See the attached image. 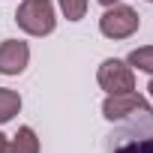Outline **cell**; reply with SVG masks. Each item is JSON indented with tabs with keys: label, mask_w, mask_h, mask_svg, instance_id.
I'll list each match as a JSON object with an SVG mask.
<instances>
[{
	"label": "cell",
	"mask_w": 153,
	"mask_h": 153,
	"mask_svg": "<svg viewBox=\"0 0 153 153\" xmlns=\"http://www.w3.org/2000/svg\"><path fill=\"white\" fill-rule=\"evenodd\" d=\"M102 117H105L108 123H129V126L150 123V126H153V108H150V102H147L141 93H135V90L105 96V102H102Z\"/></svg>",
	"instance_id": "obj_1"
},
{
	"label": "cell",
	"mask_w": 153,
	"mask_h": 153,
	"mask_svg": "<svg viewBox=\"0 0 153 153\" xmlns=\"http://www.w3.org/2000/svg\"><path fill=\"white\" fill-rule=\"evenodd\" d=\"M15 24L30 36H48L57 27V12L51 0H24L15 12Z\"/></svg>",
	"instance_id": "obj_2"
},
{
	"label": "cell",
	"mask_w": 153,
	"mask_h": 153,
	"mask_svg": "<svg viewBox=\"0 0 153 153\" xmlns=\"http://www.w3.org/2000/svg\"><path fill=\"white\" fill-rule=\"evenodd\" d=\"M138 24H141V15H138L132 6H126V3L105 6V12H102V18H99V30H102V36H108V39H129V36L138 30Z\"/></svg>",
	"instance_id": "obj_3"
},
{
	"label": "cell",
	"mask_w": 153,
	"mask_h": 153,
	"mask_svg": "<svg viewBox=\"0 0 153 153\" xmlns=\"http://www.w3.org/2000/svg\"><path fill=\"white\" fill-rule=\"evenodd\" d=\"M96 81L108 96L111 93H129V90H135V72L126 60L108 57V60H102V66L96 72Z\"/></svg>",
	"instance_id": "obj_4"
},
{
	"label": "cell",
	"mask_w": 153,
	"mask_h": 153,
	"mask_svg": "<svg viewBox=\"0 0 153 153\" xmlns=\"http://www.w3.org/2000/svg\"><path fill=\"white\" fill-rule=\"evenodd\" d=\"M30 63V48L21 39L0 42V75H21Z\"/></svg>",
	"instance_id": "obj_5"
},
{
	"label": "cell",
	"mask_w": 153,
	"mask_h": 153,
	"mask_svg": "<svg viewBox=\"0 0 153 153\" xmlns=\"http://www.w3.org/2000/svg\"><path fill=\"white\" fill-rule=\"evenodd\" d=\"M111 153H153V132L150 135H120L117 147Z\"/></svg>",
	"instance_id": "obj_6"
},
{
	"label": "cell",
	"mask_w": 153,
	"mask_h": 153,
	"mask_svg": "<svg viewBox=\"0 0 153 153\" xmlns=\"http://www.w3.org/2000/svg\"><path fill=\"white\" fill-rule=\"evenodd\" d=\"M9 153H39V138L30 126H21L18 135L9 141Z\"/></svg>",
	"instance_id": "obj_7"
},
{
	"label": "cell",
	"mask_w": 153,
	"mask_h": 153,
	"mask_svg": "<svg viewBox=\"0 0 153 153\" xmlns=\"http://www.w3.org/2000/svg\"><path fill=\"white\" fill-rule=\"evenodd\" d=\"M18 111H21V96L9 87H0V126L9 123Z\"/></svg>",
	"instance_id": "obj_8"
},
{
	"label": "cell",
	"mask_w": 153,
	"mask_h": 153,
	"mask_svg": "<svg viewBox=\"0 0 153 153\" xmlns=\"http://www.w3.org/2000/svg\"><path fill=\"white\" fill-rule=\"evenodd\" d=\"M126 63H129L132 69H141V72L153 75V45H144V48H135V51H129Z\"/></svg>",
	"instance_id": "obj_9"
},
{
	"label": "cell",
	"mask_w": 153,
	"mask_h": 153,
	"mask_svg": "<svg viewBox=\"0 0 153 153\" xmlns=\"http://www.w3.org/2000/svg\"><path fill=\"white\" fill-rule=\"evenodd\" d=\"M60 12L66 15V21H81L87 12V0H57Z\"/></svg>",
	"instance_id": "obj_10"
},
{
	"label": "cell",
	"mask_w": 153,
	"mask_h": 153,
	"mask_svg": "<svg viewBox=\"0 0 153 153\" xmlns=\"http://www.w3.org/2000/svg\"><path fill=\"white\" fill-rule=\"evenodd\" d=\"M0 153H9V138L0 132Z\"/></svg>",
	"instance_id": "obj_11"
},
{
	"label": "cell",
	"mask_w": 153,
	"mask_h": 153,
	"mask_svg": "<svg viewBox=\"0 0 153 153\" xmlns=\"http://www.w3.org/2000/svg\"><path fill=\"white\" fill-rule=\"evenodd\" d=\"M102 6H114V3H120V0H99Z\"/></svg>",
	"instance_id": "obj_12"
},
{
	"label": "cell",
	"mask_w": 153,
	"mask_h": 153,
	"mask_svg": "<svg viewBox=\"0 0 153 153\" xmlns=\"http://www.w3.org/2000/svg\"><path fill=\"white\" fill-rule=\"evenodd\" d=\"M147 90H150V96H153V78H150V84H147Z\"/></svg>",
	"instance_id": "obj_13"
},
{
	"label": "cell",
	"mask_w": 153,
	"mask_h": 153,
	"mask_svg": "<svg viewBox=\"0 0 153 153\" xmlns=\"http://www.w3.org/2000/svg\"><path fill=\"white\" fill-rule=\"evenodd\" d=\"M147 3H153V0H147Z\"/></svg>",
	"instance_id": "obj_14"
}]
</instances>
